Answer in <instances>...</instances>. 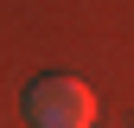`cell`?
I'll return each instance as SVG.
<instances>
[{"label":"cell","instance_id":"6da1fadb","mask_svg":"<svg viewBox=\"0 0 134 128\" xmlns=\"http://www.w3.org/2000/svg\"><path fill=\"white\" fill-rule=\"evenodd\" d=\"M26 115L38 128H96V90L77 77H38L26 90Z\"/></svg>","mask_w":134,"mask_h":128}]
</instances>
